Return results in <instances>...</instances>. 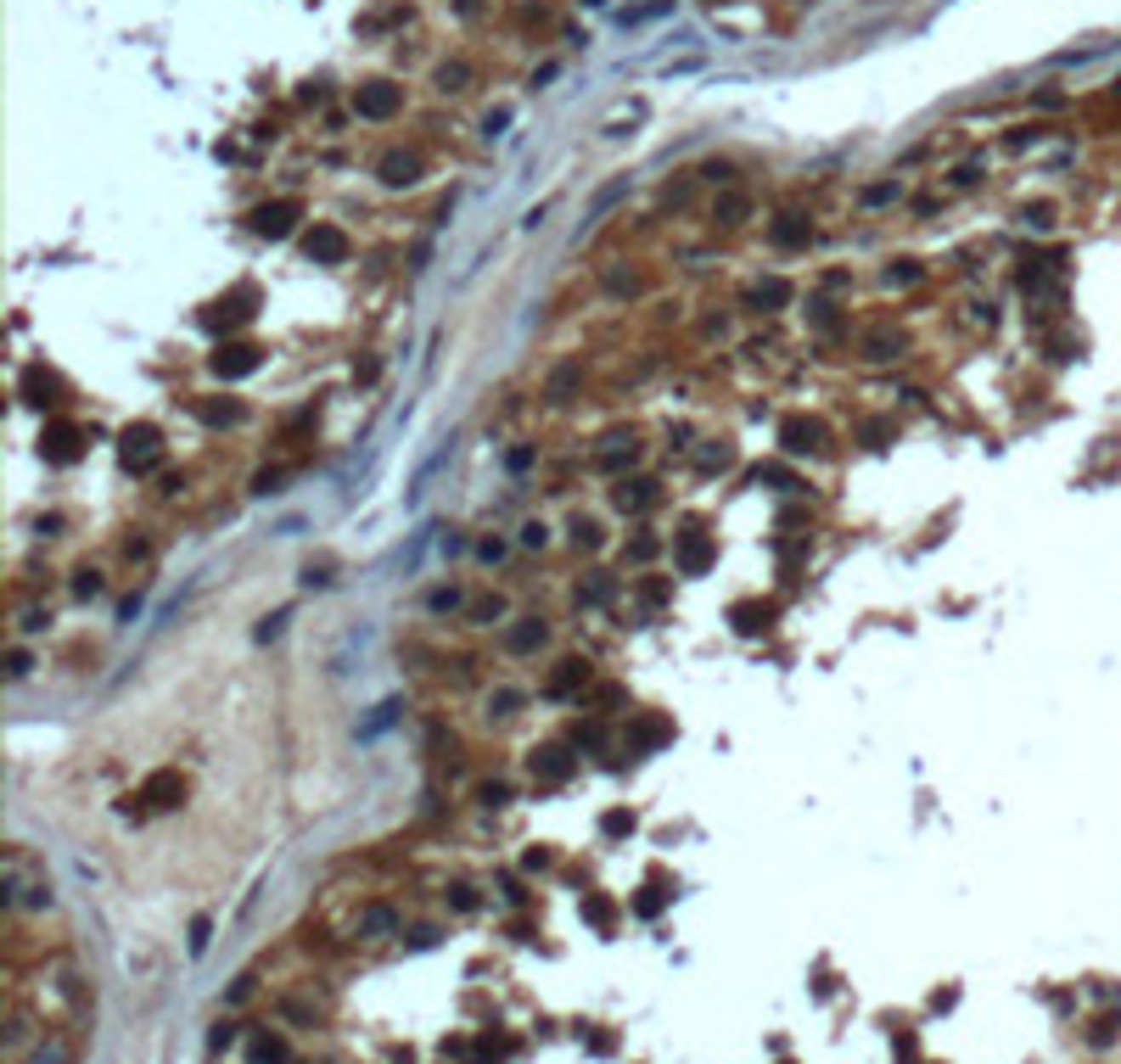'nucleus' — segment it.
Returning a JSON list of instances; mask_svg holds the SVG:
<instances>
[{"label": "nucleus", "instance_id": "16", "mask_svg": "<svg viewBox=\"0 0 1121 1064\" xmlns=\"http://www.w3.org/2000/svg\"><path fill=\"white\" fill-rule=\"evenodd\" d=\"M438 79H443V90H466V68H460V62H455V68H443Z\"/></svg>", "mask_w": 1121, "mask_h": 1064}, {"label": "nucleus", "instance_id": "19", "mask_svg": "<svg viewBox=\"0 0 1121 1064\" xmlns=\"http://www.w3.org/2000/svg\"><path fill=\"white\" fill-rule=\"evenodd\" d=\"M449 606H460V594H455V589H438V594H432V611H449Z\"/></svg>", "mask_w": 1121, "mask_h": 1064}, {"label": "nucleus", "instance_id": "5", "mask_svg": "<svg viewBox=\"0 0 1121 1064\" xmlns=\"http://www.w3.org/2000/svg\"><path fill=\"white\" fill-rule=\"evenodd\" d=\"M533 773L539 779H550V784H561L572 773V756L561 751V745H550V751H533Z\"/></svg>", "mask_w": 1121, "mask_h": 1064}, {"label": "nucleus", "instance_id": "1", "mask_svg": "<svg viewBox=\"0 0 1121 1064\" xmlns=\"http://www.w3.org/2000/svg\"><path fill=\"white\" fill-rule=\"evenodd\" d=\"M157 459H163V443H157V431H152V426H140V431L123 437V465H129V471H152Z\"/></svg>", "mask_w": 1121, "mask_h": 1064}, {"label": "nucleus", "instance_id": "4", "mask_svg": "<svg viewBox=\"0 0 1121 1064\" xmlns=\"http://www.w3.org/2000/svg\"><path fill=\"white\" fill-rule=\"evenodd\" d=\"M292 219H298V202H264L253 213V230H258V236H286Z\"/></svg>", "mask_w": 1121, "mask_h": 1064}, {"label": "nucleus", "instance_id": "6", "mask_svg": "<svg viewBox=\"0 0 1121 1064\" xmlns=\"http://www.w3.org/2000/svg\"><path fill=\"white\" fill-rule=\"evenodd\" d=\"M381 179H387V185H415V179H420V162L404 157V151H392V157H381Z\"/></svg>", "mask_w": 1121, "mask_h": 1064}, {"label": "nucleus", "instance_id": "13", "mask_svg": "<svg viewBox=\"0 0 1121 1064\" xmlns=\"http://www.w3.org/2000/svg\"><path fill=\"white\" fill-rule=\"evenodd\" d=\"M197 415L214 420V426H230V420H242V409L236 404H197Z\"/></svg>", "mask_w": 1121, "mask_h": 1064}, {"label": "nucleus", "instance_id": "12", "mask_svg": "<svg viewBox=\"0 0 1121 1064\" xmlns=\"http://www.w3.org/2000/svg\"><path fill=\"white\" fill-rule=\"evenodd\" d=\"M746 208H752V202H746L741 191H729V196L718 202V219H724V225H741V219H746Z\"/></svg>", "mask_w": 1121, "mask_h": 1064}, {"label": "nucleus", "instance_id": "17", "mask_svg": "<svg viewBox=\"0 0 1121 1064\" xmlns=\"http://www.w3.org/2000/svg\"><path fill=\"white\" fill-rule=\"evenodd\" d=\"M505 123H511V107H500V112H488V123H483V129H488V135H500Z\"/></svg>", "mask_w": 1121, "mask_h": 1064}, {"label": "nucleus", "instance_id": "8", "mask_svg": "<svg viewBox=\"0 0 1121 1064\" xmlns=\"http://www.w3.org/2000/svg\"><path fill=\"white\" fill-rule=\"evenodd\" d=\"M813 443H819V426H808V420H791V426H785V448H791V454H802V448H813Z\"/></svg>", "mask_w": 1121, "mask_h": 1064}, {"label": "nucleus", "instance_id": "9", "mask_svg": "<svg viewBox=\"0 0 1121 1064\" xmlns=\"http://www.w3.org/2000/svg\"><path fill=\"white\" fill-rule=\"evenodd\" d=\"M544 639V628H539V617H522V628H511V650L522 656V650H533Z\"/></svg>", "mask_w": 1121, "mask_h": 1064}, {"label": "nucleus", "instance_id": "2", "mask_svg": "<svg viewBox=\"0 0 1121 1064\" xmlns=\"http://www.w3.org/2000/svg\"><path fill=\"white\" fill-rule=\"evenodd\" d=\"M353 107H359V118H392L398 112V90L392 84H359Z\"/></svg>", "mask_w": 1121, "mask_h": 1064}, {"label": "nucleus", "instance_id": "14", "mask_svg": "<svg viewBox=\"0 0 1121 1064\" xmlns=\"http://www.w3.org/2000/svg\"><path fill=\"white\" fill-rule=\"evenodd\" d=\"M897 353H903V337H892V331H886V337H869V359H897Z\"/></svg>", "mask_w": 1121, "mask_h": 1064}, {"label": "nucleus", "instance_id": "18", "mask_svg": "<svg viewBox=\"0 0 1121 1064\" xmlns=\"http://www.w3.org/2000/svg\"><path fill=\"white\" fill-rule=\"evenodd\" d=\"M203 947H208V919H197L191 925V953H203Z\"/></svg>", "mask_w": 1121, "mask_h": 1064}, {"label": "nucleus", "instance_id": "7", "mask_svg": "<svg viewBox=\"0 0 1121 1064\" xmlns=\"http://www.w3.org/2000/svg\"><path fill=\"white\" fill-rule=\"evenodd\" d=\"M180 790H186V784H180V773H157V779L146 784V801H152V807H174Z\"/></svg>", "mask_w": 1121, "mask_h": 1064}, {"label": "nucleus", "instance_id": "10", "mask_svg": "<svg viewBox=\"0 0 1121 1064\" xmlns=\"http://www.w3.org/2000/svg\"><path fill=\"white\" fill-rule=\"evenodd\" d=\"M774 242H780V247H797V242H808V225H802L797 213H785L780 225H774Z\"/></svg>", "mask_w": 1121, "mask_h": 1064}, {"label": "nucleus", "instance_id": "3", "mask_svg": "<svg viewBox=\"0 0 1121 1064\" xmlns=\"http://www.w3.org/2000/svg\"><path fill=\"white\" fill-rule=\"evenodd\" d=\"M303 253H309V258H325V264H342V258H348V236H342V230H331V225H320V230H309V236H303Z\"/></svg>", "mask_w": 1121, "mask_h": 1064}, {"label": "nucleus", "instance_id": "11", "mask_svg": "<svg viewBox=\"0 0 1121 1064\" xmlns=\"http://www.w3.org/2000/svg\"><path fill=\"white\" fill-rule=\"evenodd\" d=\"M678 566H684V572H701V566H706V543H701V538H684V543H678Z\"/></svg>", "mask_w": 1121, "mask_h": 1064}, {"label": "nucleus", "instance_id": "15", "mask_svg": "<svg viewBox=\"0 0 1121 1064\" xmlns=\"http://www.w3.org/2000/svg\"><path fill=\"white\" fill-rule=\"evenodd\" d=\"M757 303H785V281H763L757 286Z\"/></svg>", "mask_w": 1121, "mask_h": 1064}]
</instances>
